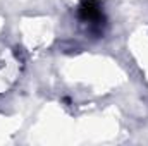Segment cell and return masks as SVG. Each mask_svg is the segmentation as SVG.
<instances>
[{"label":"cell","instance_id":"1","mask_svg":"<svg viewBox=\"0 0 148 146\" xmlns=\"http://www.w3.org/2000/svg\"><path fill=\"white\" fill-rule=\"evenodd\" d=\"M77 17L81 23L90 24L91 29H102L105 24V14L98 0H81L77 5Z\"/></svg>","mask_w":148,"mask_h":146}]
</instances>
